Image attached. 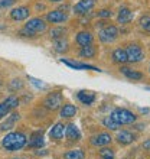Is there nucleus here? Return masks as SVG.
<instances>
[{"instance_id":"nucleus-1","label":"nucleus","mask_w":150,"mask_h":159,"mask_svg":"<svg viewBox=\"0 0 150 159\" xmlns=\"http://www.w3.org/2000/svg\"><path fill=\"white\" fill-rule=\"evenodd\" d=\"M28 139L23 133L20 132H13V133H9L6 134L2 140V146L9 152H16V151H20L22 148L26 145Z\"/></svg>"},{"instance_id":"nucleus-2","label":"nucleus","mask_w":150,"mask_h":159,"mask_svg":"<svg viewBox=\"0 0 150 159\" xmlns=\"http://www.w3.org/2000/svg\"><path fill=\"white\" fill-rule=\"evenodd\" d=\"M111 119L118 125H130L136 121V114L127 109H114L111 113Z\"/></svg>"},{"instance_id":"nucleus-3","label":"nucleus","mask_w":150,"mask_h":159,"mask_svg":"<svg viewBox=\"0 0 150 159\" xmlns=\"http://www.w3.org/2000/svg\"><path fill=\"white\" fill-rule=\"evenodd\" d=\"M126 54H127L129 62H133V64L140 62L144 58V52H143L142 46L137 45V43H130L127 46V49H126Z\"/></svg>"},{"instance_id":"nucleus-4","label":"nucleus","mask_w":150,"mask_h":159,"mask_svg":"<svg viewBox=\"0 0 150 159\" xmlns=\"http://www.w3.org/2000/svg\"><path fill=\"white\" fill-rule=\"evenodd\" d=\"M117 36H118V29H117V26H114V25H107L100 30V39H101V42H104V43H111V42H114L117 39Z\"/></svg>"},{"instance_id":"nucleus-5","label":"nucleus","mask_w":150,"mask_h":159,"mask_svg":"<svg viewBox=\"0 0 150 159\" xmlns=\"http://www.w3.org/2000/svg\"><path fill=\"white\" fill-rule=\"evenodd\" d=\"M62 101H64L62 94H61L59 91H54V93H51L49 96H48L45 100H43V104H45L46 109L56 110L59 106L62 104Z\"/></svg>"},{"instance_id":"nucleus-6","label":"nucleus","mask_w":150,"mask_h":159,"mask_svg":"<svg viewBox=\"0 0 150 159\" xmlns=\"http://www.w3.org/2000/svg\"><path fill=\"white\" fill-rule=\"evenodd\" d=\"M25 29L32 32V34H35V35H38L46 29V23L42 20L41 17H33V19H30V20L25 25Z\"/></svg>"},{"instance_id":"nucleus-7","label":"nucleus","mask_w":150,"mask_h":159,"mask_svg":"<svg viewBox=\"0 0 150 159\" xmlns=\"http://www.w3.org/2000/svg\"><path fill=\"white\" fill-rule=\"evenodd\" d=\"M111 140H113V138L108 133H98L91 138V145H94V146H97V148L108 146L110 143H111Z\"/></svg>"},{"instance_id":"nucleus-8","label":"nucleus","mask_w":150,"mask_h":159,"mask_svg":"<svg viewBox=\"0 0 150 159\" xmlns=\"http://www.w3.org/2000/svg\"><path fill=\"white\" fill-rule=\"evenodd\" d=\"M94 4H95L94 0H79L78 3L74 6V12L77 15H85L94 7Z\"/></svg>"},{"instance_id":"nucleus-9","label":"nucleus","mask_w":150,"mask_h":159,"mask_svg":"<svg viewBox=\"0 0 150 159\" xmlns=\"http://www.w3.org/2000/svg\"><path fill=\"white\" fill-rule=\"evenodd\" d=\"M29 7H26V6H19V7L13 9L12 12H10V17H12L13 20H25L29 17Z\"/></svg>"},{"instance_id":"nucleus-10","label":"nucleus","mask_w":150,"mask_h":159,"mask_svg":"<svg viewBox=\"0 0 150 159\" xmlns=\"http://www.w3.org/2000/svg\"><path fill=\"white\" fill-rule=\"evenodd\" d=\"M68 19V15L65 12H61V10H52L46 15V20L51 22V23H62Z\"/></svg>"},{"instance_id":"nucleus-11","label":"nucleus","mask_w":150,"mask_h":159,"mask_svg":"<svg viewBox=\"0 0 150 159\" xmlns=\"http://www.w3.org/2000/svg\"><path fill=\"white\" fill-rule=\"evenodd\" d=\"M65 136H67L68 140L71 142H77L81 139V132L75 125H68L65 126Z\"/></svg>"},{"instance_id":"nucleus-12","label":"nucleus","mask_w":150,"mask_h":159,"mask_svg":"<svg viewBox=\"0 0 150 159\" xmlns=\"http://www.w3.org/2000/svg\"><path fill=\"white\" fill-rule=\"evenodd\" d=\"M120 72L121 74H124L126 77L131 81H142L143 80V74L140 71H136V70H131L129 67H120Z\"/></svg>"},{"instance_id":"nucleus-13","label":"nucleus","mask_w":150,"mask_h":159,"mask_svg":"<svg viewBox=\"0 0 150 159\" xmlns=\"http://www.w3.org/2000/svg\"><path fill=\"white\" fill-rule=\"evenodd\" d=\"M136 140V136H134L131 132H127V130H123L120 133L117 134V142L126 146V145H130V143H133Z\"/></svg>"},{"instance_id":"nucleus-14","label":"nucleus","mask_w":150,"mask_h":159,"mask_svg":"<svg viewBox=\"0 0 150 159\" xmlns=\"http://www.w3.org/2000/svg\"><path fill=\"white\" fill-rule=\"evenodd\" d=\"M64 133H65V126L62 123H56V125L51 129L49 132V138L52 140H61L64 138Z\"/></svg>"},{"instance_id":"nucleus-15","label":"nucleus","mask_w":150,"mask_h":159,"mask_svg":"<svg viewBox=\"0 0 150 159\" xmlns=\"http://www.w3.org/2000/svg\"><path fill=\"white\" fill-rule=\"evenodd\" d=\"M20 119V114L19 113H12L10 116H9L6 120L2 123V126H0V129L3 130V132H6V130H10L15 127V125H16V121Z\"/></svg>"},{"instance_id":"nucleus-16","label":"nucleus","mask_w":150,"mask_h":159,"mask_svg":"<svg viewBox=\"0 0 150 159\" xmlns=\"http://www.w3.org/2000/svg\"><path fill=\"white\" fill-rule=\"evenodd\" d=\"M95 55H97V46H94L92 43L81 46V51H79V57L81 58L91 59V58H95Z\"/></svg>"},{"instance_id":"nucleus-17","label":"nucleus","mask_w":150,"mask_h":159,"mask_svg":"<svg viewBox=\"0 0 150 159\" xmlns=\"http://www.w3.org/2000/svg\"><path fill=\"white\" fill-rule=\"evenodd\" d=\"M77 97H78V100L85 106H91L92 103L95 101V94L92 91H79L78 94H77Z\"/></svg>"},{"instance_id":"nucleus-18","label":"nucleus","mask_w":150,"mask_h":159,"mask_svg":"<svg viewBox=\"0 0 150 159\" xmlns=\"http://www.w3.org/2000/svg\"><path fill=\"white\" fill-rule=\"evenodd\" d=\"M118 23L121 25H126V23H130L131 19H133V12L130 10L129 7H121L120 12H118Z\"/></svg>"},{"instance_id":"nucleus-19","label":"nucleus","mask_w":150,"mask_h":159,"mask_svg":"<svg viewBox=\"0 0 150 159\" xmlns=\"http://www.w3.org/2000/svg\"><path fill=\"white\" fill-rule=\"evenodd\" d=\"M92 41H94L92 35L90 34V32H85V30L79 32V34L77 35V38H75V42H77L78 45H81V46L90 45V43H92Z\"/></svg>"},{"instance_id":"nucleus-20","label":"nucleus","mask_w":150,"mask_h":159,"mask_svg":"<svg viewBox=\"0 0 150 159\" xmlns=\"http://www.w3.org/2000/svg\"><path fill=\"white\" fill-rule=\"evenodd\" d=\"M113 61L117 64H126L129 62V59H127V54H126V49H121V48H118V49H116L114 52H113Z\"/></svg>"},{"instance_id":"nucleus-21","label":"nucleus","mask_w":150,"mask_h":159,"mask_svg":"<svg viewBox=\"0 0 150 159\" xmlns=\"http://www.w3.org/2000/svg\"><path fill=\"white\" fill-rule=\"evenodd\" d=\"M43 145H45V140H43V138H42V134L35 133V134H32V138H30L28 146L32 148V149H41Z\"/></svg>"},{"instance_id":"nucleus-22","label":"nucleus","mask_w":150,"mask_h":159,"mask_svg":"<svg viewBox=\"0 0 150 159\" xmlns=\"http://www.w3.org/2000/svg\"><path fill=\"white\" fill-rule=\"evenodd\" d=\"M77 111H78V109H77L74 104H65L62 109H61V117H64V119L74 117L75 114H77Z\"/></svg>"},{"instance_id":"nucleus-23","label":"nucleus","mask_w":150,"mask_h":159,"mask_svg":"<svg viewBox=\"0 0 150 159\" xmlns=\"http://www.w3.org/2000/svg\"><path fill=\"white\" fill-rule=\"evenodd\" d=\"M54 49L56 51V52H67L68 49H69V43L67 42V39H64V38H61V39H55L54 41Z\"/></svg>"},{"instance_id":"nucleus-24","label":"nucleus","mask_w":150,"mask_h":159,"mask_svg":"<svg viewBox=\"0 0 150 159\" xmlns=\"http://www.w3.org/2000/svg\"><path fill=\"white\" fill-rule=\"evenodd\" d=\"M98 155H100L101 159H114L116 158V152L113 148H107V146H103L98 151Z\"/></svg>"},{"instance_id":"nucleus-25","label":"nucleus","mask_w":150,"mask_h":159,"mask_svg":"<svg viewBox=\"0 0 150 159\" xmlns=\"http://www.w3.org/2000/svg\"><path fill=\"white\" fill-rule=\"evenodd\" d=\"M64 159H85V153L81 149H74L64 155Z\"/></svg>"},{"instance_id":"nucleus-26","label":"nucleus","mask_w":150,"mask_h":159,"mask_svg":"<svg viewBox=\"0 0 150 159\" xmlns=\"http://www.w3.org/2000/svg\"><path fill=\"white\" fill-rule=\"evenodd\" d=\"M103 125H104V127H107V129H110V130H117L120 127V125L113 120L111 116H107V117L103 119Z\"/></svg>"},{"instance_id":"nucleus-27","label":"nucleus","mask_w":150,"mask_h":159,"mask_svg":"<svg viewBox=\"0 0 150 159\" xmlns=\"http://www.w3.org/2000/svg\"><path fill=\"white\" fill-rule=\"evenodd\" d=\"M65 34H67V30L64 29V28H54V29H51L49 35H51V38L54 39H61L65 36Z\"/></svg>"},{"instance_id":"nucleus-28","label":"nucleus","mask_w":150,"mask_h":159,"mask_svg":"<svg viewBox=\"0 0 150 159\" xmlns=\"http://www.w3.org/2000/svg\"><path fill=\"white\" fill-rule=\"evenodd\" d=\"M140 26H142L144 30L150 32V15H144V16H142V19H140Z\"/></svg>"},{"instance_id":"nucleus-29","label":"nucleus","mask_w":150,"mask_h":159,"mask_svg":"<svg viewBox=\"0 0 150 159\" xmlns=\"http://www.w3.org/2000/svg\"><path fill=\"white\" fill-rule=\"evenodd\" d=\"M4 101L9 104V107H10V109H16L17 106H19V98H17V97H15V96L7 97Z\"/></svg>"},{"instance_id":"nucleus-30","label":"nucleus","mask_w":150,"mask_h":159,"mask_svg":"<svg viewBox=\"0 0 150 159\" xmlns=\"http://www.w3.org/2000/svg\"><path fill=\"white\" fill-rule=\"evenodd\" d=\"M23 88V81L22 80H13L12 83H10V90L12 91H16V90H22Z\"/></svg>"},{"instance_id":"nucleus-31","label":"nucleus","mask_w":150,"mask_h":159,"mask_svg":"<svg viewBox=\"0 0 150 159\" xmlns=\"http://www.w3.org/2000/svg\"><path fill=\"white\" fill-rule=\"evenodd\" d=\"M10 107H9V104L6 103V101H3V103H0V119L4 117L6 114H9V111H10Z\"/></svg>"},{"instance_id":"nucleus-32","label":"nucleus","mask_w":150,"mask_h":159,"mask_svg":"<svg viewBox=\"0 0 150 159\" xmlns=\"http://www.w3.org/2000/svg\"><path fill=\"white\" fill-rule=\"evenodd\" d=\"M113 16V12L108 10V9H103L98 12V17H111Z\"/></svg>"},{"instance_id":"nucleus-33","label":"nucleus","mask_w":150,"mask_h":159,"mask_svg":"<svg viewBox=\"0 0 150 159\" xmlns=\"http://www.w3.org/2000/svg\"><path fill=\"white\" fill-rule=\"evenodd\" d=\"M16 0H0V7H10Z\"/></svg>"},{"instance_id":"nucleus-34","label":"nucleus","mask_w":150,"mask_h":159,"mask_svg":"<svg viewBox=\"0 0 150 159\" xmlns=\"http://www.w3.org/2000/svg\"><path fill=\"white\" fill-rule=\"evenodd\" d=\"M29 80L32 81V84H35L38 88H41V87H43V83L42 81H39V80H35V78H32V77H29Z\"/></svg>"},{"instance_id":"nucleus-35","label":"nucleus","mask_w":150,"mask_h":159,"mask_svg":"<svg viewBox=\"0 0 150 159\" xmlns=\"http://www.w3.org/2000/svg\"><path fill=\"white\" fill-rule=\"evenodd\" d=\"M143 149L150 151V139H147V140H144V142H143Z\"/></svg>"},{"instance_id":"nucleus-36","label":"nucleus","mask_w":150,"mask_h":159,"mask_svg":"<svg viewBox=\"0 0 150 159\" xmlns=\"http://www.w3.org/2000/svg\"><path fill=\"white\" fill-rule=\"evenodd\" d=\"M144 127H146V126H144V125H139V126H137V129H139V130H143V129H144Z\"/></svg>"},{"instance_id":"nucleus-37","label":"nucleus","mask_w":150,"mask_h":159,"mask_svg":"<svg viewBox=\"0 0 150 159\" xmlns=\"http://www.w3.org/2000/svg\"><path fill=\"white\" fill-rule=\"evenodd\" d=\"M140 111H142V113H149V109H142Z\"/></svg>"},{"instance_id":"nucleus-38","label":"nucleus","mask_w":150,"mask_h":159,"mask_svg":"<svg viewBox=\"0 0 150 159\" xmlns=\"http://www.w3.org/2000/svg\"><path fill=\"white\" fill-rule=\"evenodd\" d=\"M49 2H62V0H49Z\"/></svg>"},{"instance_id":"nucleus-39","label":"nucleus","mask_w":150,"mask_h":159,"mask_svg":"<svg viewBox=\"0 0 150 159\" xmlns=\"http://www.w3.org/2000/svg\"><path fill=\"white\" fill-rule=\"evenodd\" d=\"M13 159H22V158H13Z\"/></svg>"},{"instance_id":"nucleus-40","label":"nucleus","mask_w":150,"mask_h":159,"mask_svg":"<svg viewBox=\"0 0 150 159\" xmlns=\"http://www.w3.org/2000/svg\"><path fill=\"white\" fill-rule=\"evenodd\" d=\"M149 71H150V68H149Z\"/></svg>"},{"instance_id":"nucleus-41","label":"nucleus","mask_w":150,"mask_h":159,"mask_svg":"<svg viewBox=\"0 0 150 159\" xmlns=\"http://www.w3.org/2000/svg\"><path fill=\"white\" fill-rule=\"evenodd\" d=\"M0 84H2V83H0Z\"/></svg>"}]
</instances>
